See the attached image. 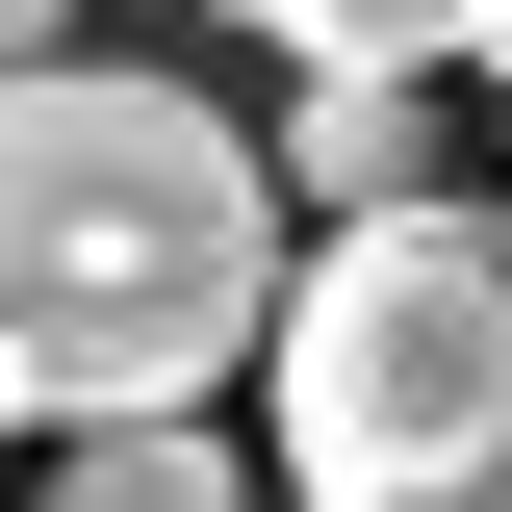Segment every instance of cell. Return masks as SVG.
I'll list each match as a JSON object with an SVG mask.
<instances>
[{"label": "cell", "instance_id": "1", "mask_svg": "<svg viewBox=\"0 0 512 512\" xmlns=\"http://www.w3.org/2000/svg\"><path fill=\"white\" fill-rule=\"evenodd\" d=\"M282 154L205 128L180 77L52 52L0 103V384L26 436H180L231 359H282Z\"/></svg>", "mask_w": 512, "mask_h": 512}, {"label": "cell", "instance_id": "2", "mask_svg": "<svg viewBox=\"0 0 512 512\" xmlns=\"http://www.w3.org/2000/svg\"><path fill=\"white\" fill-rule=\"evenodd\" d=\"M282 487L308 512H512V205H384L282 282Z\"/></svg>", "mask_w": 512, "mask_h": 512}, {"label": "cell", "instance_id": "3", "mask_svg": "<svg viewBox=\"0 0 512 512\" xmlns=\"http://www.w3.org/2000/svg\"><path fill=\"white\" fill-rule=\"evenodd\" d=\"M282 180H308L333 231L436 205V77H308V103H282Z\"/></svg>", "mask_w": 512, "mask_h": 512}, {"label": "cell", "instance_id": "4", "mask_svg": "<svg viewBox=\"0 0 512 512\" xmlns=\"http://www.w3.org/2000/svg\"><path fill=\"white\" fill-rule=\"evenodd\" d=\"M308 77H436V52H512V0H256Z\"/></svg>", "mask_w": 512, "mask_h": 512}, {"label": "cell", "instance_id": "5", "mask_svg": "<svg viewBox=\"0 0 512 512\" xmlns=\"http://www.w3.org/2000/svg\"><path fill=\"white\" fill-rule=\"evenodd\" d=\"M26 512H256V487L205 461V410H180V436H52V461H26Z\"/></svg>", "mask_w": 512, "mask_h": 512}, {"label": "cell", "instance_id": "6", "mask_svg": "<svg viewBox=\"0 0 512 512\" xmlns=\"http://www.w3.org/2000/svg\"><path fill=\"white\" fill-rule=\"evenodd\" d=\"M52 52H77V0H26V77H52Z\"/></svg>", "mask_w": 512, "mask_h": 512}]
</instances>
